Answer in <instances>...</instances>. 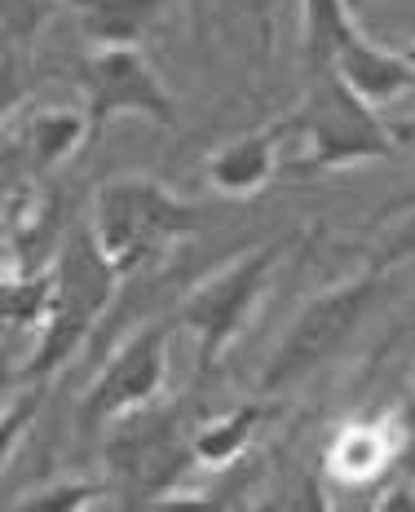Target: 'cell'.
<instances>
[{
    "mask_svg": "<svg viewBox=\"0 0 415 512\" xmlns=\"http://www.w3.org/2000/svg\"><path fill=\"white\" fill-rule=\"evenodd\" d=\"M265 420H274L270 402H239L226 415L195 424V464L199 468H230L248 455V446L257 442V429Z\"/></svg>",
    "mask_w": 415,
    "mask_h": 512,
    "instance_id": "obj_13",
    "label": "cell"
},
{
    "mask_svg": "<svg viewBox=\"0 0 415 512\" xmlns=\"http://www.w3.org/2000/svg\"><path fill=\"white\" fill-rule=\"evenodd\" d=\"M58 309V287H53V265L40 274H5V292H0V318L5 327H23L40 332Z\"/></svg>",
    "mask_w": 415,
    "mask_h": 512,
    "instance_id": "obj_17",
    "label": "cell"
},
{
    "mask_svg": "<svg viewBox=\"0 0 415 512\" xmlns=\"http://www.w3.org/2000/svg\"><path fill=\"white\" fill-rule=\"evenodd\" d=\"M89 137H93V128L84 111H71V106H45V111H36L23 128V151H27L31 173L62 168Z\"/></svg>",
    "mask_w": 415,
    "mask_h": 512,
    "instance_id": "obj_14",
    "label": "cell"
},
{
    "mask_svg": "<svg viewBox=\"0 0 415 512\" xmlns=\"http://www.w3.org/2000/svg\"><path fill=\"white\" fill-rule=\"evenodd\" d=\"M287 137H296L292 115H279V120L234 137L230 146L208 155V164H204L208 186L226 199H257L274 181V173H279V155H283Z\"/></svg>",
    "mask_w": 415,
    "mask_h": 512,
    "instance_id": "obj_8",
    "label": "cell"
},
{
    "mask_svg": "<svg viewBox=\"0 0 415 512\" xmlns=\"http://www.w3.org/2000/svg\"><path fill=\"white\" fill-rule=\"evenodd\" d=\"M402 53H407V62L415 67V40H411V45H402Z\"/></svg>",
    "mask_w": 415,
    "mask_h": 512,
    "instance_id": "obj_27",
    "label": "cell"
},
{
    "mask_svg": "<svg viewBox=\"0 0 415 512\" xmlns=\"http://www.w3.org/2000/svg\"><path fill=\"white\" fill-rule=\"evenodd\" d=\"M349 495H332V512H380V495H371V486H345Z\"/></svg>",
    "mask_w": 415,
    "mask_h": 512,
    "instance_id": "obj_23",
    "label": "cell"
},
{
    "mask_svg": "<svg viewBox=\"0 0 415 512\" xmlns=\"http://www.w3.org/2000/svg\"><path fill=\"white\" fill-rule=\"evenodd\" d=\"M155 512H230V504L217 495H164L155 499Z\"/></svg>",
    "mask_w": 415,
    "mask_h": 512,
    "instance_id": "obj_21",
    "label": "cell"
},
{
    "mask_svg": "<svg viewBox=\"0 0 415 512\" xmlns=\"http://www.w3.org/2000/svg\"><path fill=\"white\" fill-rule=\"evenodd\" d=\"M230 512H252V508H230Z\"/></svg>",
    "mask_w": 415,
    "mask_h": 512,
    "instance_id": "obj_28",
    "label": "cell"
},
{
    "mask_svg": "<svg viewBox=\"0 0 415 512\" xmlns=\"http://www.w3.org/2000/svg\"><path fill=\"white\" fill-rule=\"evenodd\" d=\"M389 137L398 151H415V115H402V120H389Z\"/></svg>",
    "mask_w": 415,
    "mask_h": 512,
    "instance_id": "obj_25",
    "label": "cell"
},
{
    "mask_svg": "<svg viewBox=\"0 0 415 512\" xmlns=\"http://www.w3.org/2000/svg\"><path fill=\"white\" fill-rule=\"evenodd\" d=\"M40 402H45V389L36 384V389L18 393V402H9V407H5V460L14 455V437H23V433H27V424L36 420Z\"/></svg>",
    "mask_w": 415,
    "mask_h": 512,
    "instance_id": "obj_19",
    "label": "cell"
},
{
    "mask_svg": "<svg viewBox=\"0 0 415 512\" xmlns=\"http://www.w3.org/2000/svg\"><path fill=\"white\" fill-rule=\"evenodd\" d=\"M305 18V76H323L336 67V53L358 31L349 0H301Z\"/></svg>",
    "mask_w": 415,
    "mask_h": 512,
    "instance_id": "obj_16",
    "label": "cell"
},
{
    "mask_svg": "<svg viewBox=\"0 0 415 512\" xmlns=\"http://www.w3.org/2000/svg\"><path fill=\"white\" fill-rule=\"evenodd\" d=\"M93 327H98V318L76 314V309H53V318L36 332V349H31L27 362L18 367V384L53 380L84 349V340H89Z\"/></svg>",
    "mask_w": 415,
    "mask_h": 512,
    "instance_id": "obj_15",
    "label": "cell"
},
{
    "mask_svg": "<svg viewBox=\"0 0 415 512\" xmlns=\"http://www.w3.org/2000/svg\"><path fill=\"white\" fill-rule=\"evenodd\" d=\"M80 36L93 53L102 49H142L151 27L164 14V0H67Z\"/></svg>",
    "mask_w": 415,
    "mask_h": 512,
    "instance_id": "obj_11",
    "label": "cell"
},
{
    "mask_svg": "<svg viewBox=\"0 0 415 512\" xmlns=\"http://www.w3.org/2000/svg\"><path fill=\"white\" fill-rule=\"evenodd\" d=\"M292 124L310 142L305 164H296L301 173H340V168L367 164V159L398 155V146L389 137V120H380L376 106L358 98L336 76V67L323 71V76H310V89L292 111Z\"/></svg>",
    "mask_w": 415,
    "mask_h": 512,
    "instance_id": "obj_4",
    "label": "cell"
},
{
    "mask_svg": "<svg viewBox=\"0 0 415 512\" xmlns=\"http://www.w3.org/2000/svg\"><path fill=\"white\" fill-rule=\"evenodd\" d=\"M195 429H182L177 411L164 415H129L124 433H115L106 442V468L120 477V486H129L137 504H155V499L173 495V486L182 482L195 464Z\"/></svg>",
    "mask_w": 415,
    "mask_h": 512,
    "instance_id": "obj_6",
    "label": "cell"
},
{
    "mask_svg": "<svg viewBox=\"0 0 415 512\" xmlns=\"http://www.w3.org/2000/svg\"><path fill=\"white\" fill-rule=\"evenodd\" d=\"M385 292H389V274H385V261H376L367 270H358L354 279L332 283L314 301H305L301 314L292 318V327L283 332V340L274 345L270 362H265L261 398L287 393L292 384L310 380L314 371L336 362L349 340L358 336V327L371 318V309L385 301Z\"/></svg>",
    "mask_w": 415,
    "mask_h": 512,
    "instance_id": "obj_1",
    "label": "cell"
},
{
    "mask_svg": "<svg viewBox=\"0 0 415 512\" xmlns=\"http://www.w3.org/2000/svg\"><path fill=\"white\" fill-rule=\"evenodd\" d=\"M204 5H230V9H239V5H257V0H204Z\"/></svg>",
    "mask_w": 415,
    "mask_h": 512,
    "instance_id": "obj_26",
    "label": "cell"
},
{
    "mask_svg": "<svg viewBox=\"0 0 415 512\" xmlns=\"http://www.w3.org/2000/svg\"><path fill=\"white\" fill-rule=\"evenodd\" d=\"M398 455V433H389L380 420L345 424L332 446H327V473L340 486H371V477H380Z\"/></svg>",
    "mask_w": 415,
    "mask_h": 512,
    "instance_id": "obj_12",
    "label": "cell"
},
{
    "mask_svg": "<svg viewBox=\"0 0 415 512\" xmlns=\"http://www.w3.org/2000/svg\"><path fill=\"white\" fill-rule=\"evenodd\" d=\"M204 208L177 199L164 181L155 177H111L93 195V239L102 243V252L115 261V270L129 279L137 265H146L151 256L168 252L177 239L199 230Z\"/></svg>",
    "mask_w": 415,
    "mask_h": 512,
    "instance_id": "obj_3",
    "label": "cell"
},
{
    "mask_svg": "<svg viewBox=\"0 0 415 512\" xmlns=\"http://www.w3.org/2000/svg\"><path fill=\"white\" fill-rule=\"evenodd\" d=\"M336 76L345 80L367 106H385L415 84V67L407 62L402 49L376 45V40H367L363 27H358L336 53Z\"/></svg>",
    "mask_w": 415,
    "mask_h": 512,
    "instance_id": "obj_10",
    "label": "cell"
},
{
    "mask_svg": "<svg viewBox=\"0 0 415 512\" xmlns=\"http://www.w3.org/2000/svg\"><path fill=\"white\" fill-rule=\"evenodd\" d=\"M106 495V482L93 477H58V482L31 490L14 512H89Z\"/></svg>",
    "mask_w": 415,
    "mask_h": 512,
    "instance_id": "obj_18",
    "label": "cell"
},
{
    "mask_svg": "<svg viewBox=\"0 0 415 512\" xmlns=\"http://www.w3.org/2000/svg\"><path fill=\"white\" fill-rule=\"evenodd\" d=\"M279 512H332V495H327V486L318 482L314 473H305L301 482H296L292 499H287Z\"/></svg>",
    "mask_w": 415,
    "mask_h": 512,
    "instance_id": "obj_20",
    "label": "cell"
},
{
    "mask_svg": "<svg viewBox=\"0 0 415 512\" xmlns=\"http://www.w3.org/2000/svg\"><path fill=\"white\" fill-rule=\"evenodd\" d=\"M380 512H415V486L398 482V486L380 490Z\"/></svg>",
    "mask_w": 415,
    "mask_h": 512,
    "instance_id": "obj_24",
    "label": "cell"
},
{
    "mask_svg": "<svg viewBox=\"0 0 415 512\" xmlns=\"http://www.w3.org/2000/svg\"><path fill=\"white\" fill-rule=\"evenodd\" d=\"M407 204H415V195H411V199H407Z\"/></svg>",
    "mask_w": 415,
    "mask_h": 512,
    "instance_id": "obj_29",
    "label": "cell"
},
{
    "mask_svg": "<svg viewBox=\"0 0 415 512\" xmlns=\"http://www.w3.org/2000/svg\"><path fill=\"white\" fill-rule=\"evenodd\" d=\"M124 274L102 252L93 230H76L53 256V287H58V309H76V314L102 318L115 301V287Z\"/></svg>",
    "mask_w": 415,
    "mask_h": 512,
    "instance_id": "obj_9",
    "label": "cell"
},
{
    "mask_svg": "<svg viewBox=\"0 0 415 512\" xmlns=\"http://www.w3.org/2000/svg\"><path fill=\"white\" fill-rule=\"evenodd\" d=\"M18 80H23V49L5 45V98H0L5 102V111H14V102L23 98V84Z\"/></svg>",
    "mask_w": 415,
    "mask_h": 512,
    "instance_id": "obj_22",
    "label": "cell"
},
{
    "mask_svg": "<svg viewBox=\"0 0 415 512\" xmlns=\"http://www.w3.org/2000/svg\"><path fill=\"white\" fill-rule=\"evenodd\" d=\"M301 243V234H279L270 243H257L239 256V261L212 270L208 279H199L177 305V327H186L195 336L199 371H217L221 358L234 349V340L243 336V327L257 314L265 287H270L274 270L287 261V252Z\"/></svg>",
    "mask_w": 415,
    "mask_h": 512,
    "instance_id": "obj_2",
    "label": "cell"
},
{
    "mask_svg": "<svg viewBox=\"0 0 415 512\" xmlns=\"http://www.w3.org/2000/svg\"><path fill=\"white\" fill-rule=\"evenodd\" d=\"M177 318H159L146 323L142 332H133L102 362L98 380L89 384L80 411H76V429L80 433H98L115 420H129L137 411H151L155 398L164 393L168 380V340H173Z\"/></svg>",
    "mask_w": 415,
    "mask_h": 512,
    "instance_id": "obj_5",
    "label": "cell"
},
{
    "mask_svg": "<svg viewBox=\"0 0 415 512\" xmlns=\"http://www.w3.org/2000/svg\"><path fill=\"white\" fill-rule=\"evenodd\" d=\"M80 89H84V115H89L93 137L102 133L120 115H137L159 128L177 124V102L164 89L159 71L146 62L142 49H102L89 53L80 67Z\"/></svg>",
    "mask_w": 415,
    "mask_h": 512,
    "instance_id": "obj_7",
    "label": "cell"
}]
</instances>
